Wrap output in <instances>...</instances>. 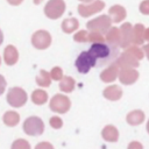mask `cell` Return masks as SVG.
Wrapping results in <instances>:
<instances>
[{
    "mask_svg": "<svg viewBox=\"0 0 149 149\" xmlns=\"http://www.w3.org/2000/svg\"><path fill=\"white\" fill-rule=\"evenodd\" d=\"M133 147H137V148H142V144H140V143H135V142H133V143H130L129 146H128V148L130 149V148H133Z\"/></svg>",
    "mask_w": 149,
    "mask_h": 149,
    "instance_id": "obj_36",
    "label": "cell"
},
{
    "mask_svg": "<svg viewBox=\"0 0 149 149\" xmlns=\"http://www.w3.org/2000/svg\"><path fill=\"white\" fill-rule=\"evenodd\" d=\"M27 93L21 87H12L7 93V101L12 107H22L27 102Z\"/></svg>",
    "mask_w": 149,
    "mask_h": 149,
    "instance_id": "obj_5",
    "label": "cell"
},
{
    "mask_svg": "<svg viewBox=\"0 0 149 149\" xmlns=\"http://www.w3.org/2000/svg\"><path fill=\"white\" fill-rule=\"evenodd\" d=\"M102 94L106 99L112 100V101H116L122 97V90L118 85H111L104 90Z\"/></svg>",
    "mask_w": 149,
    "mask_h": 149,
    "instance_id": "obj_16",
    "label": "cell"
},
{
    "mask_svg": "<svg viewBox=\"0 0 149 149\" xmlns=\"http://www.w3.org/2000/svg\"><path fill=\"white\" fill-rule=\"evenodd\" d=\"M23 130L29 136H38L44 130V123L38 116H29L23 122Z\"/></svg>",
    "mask_w": 149,
    "mask_h": 149,
    "instance_id": "obj_3",
    "label": "cell"
},
{
    "mask_svg": "<svg viewBox=\"0 0 149 149\" xmlns=\"http://www.w3.org/2000/svg\"><path fill=\"white\" fill-rule=\"evenodd\" d=\"M48 100V93L43 90H35L31 93V101L35 105H43Z\"/></svg>",
    "mask_w": 149,
    "mask_h": 149,
    "instance_id": "obj_25",
    "label": "cell"
},
{
    "mask_svg": "<svg viewBox=\"0 0 149 149\" xmlns=\"http://www.w3.org/2000/svg\"><path fill=\"white\" fill-rule=\"evenodd\" d=\"M79 1H83V2H91V1H93V0H79Z\"/></svg>",
    "mask_w": 149,
    "mask_h": 149,
    "instance_id": "obj_41",
    "label": "cell"
},
{
    "mask_svg": "<svg viewBox=\"0 0 149 149\" xmlns=\"http://www.w3.org/2000/svg\"><path fill=\"white\" fill-rule=\"evenodd\" d=\"M115 64L120 69H123V68H136V66H139V59L135 58L134 56H132L130 54L125 51L123 54H121L118 57V59L115 61Z\"/></svg>",
    "mask_w": 149,
    "mask_h": 149,
    "instance_id": "obj_12",
    "label": "cell"
},
{
    "mask_svg": "<svg viewBox=\"0 0 149 149\" xmlns=\"http://www.w3.org/2000/svg\"><path fill=\"white\" fill-rule=\"evenodd\" d=\"M12 148H13V149H29V148H30V144H29L26 140L19 139V140H16V141L12 144Z\"/></svg>",
    "mask_w": 149,
    "mask_h": 149,
    "instance_id": "obj_29",
    "label": "cell"
},
{
    "mask_svg": "<svg viewBox=\"0 0 149 149\" xmlns=\"http://www.w3.org/2000/svg\"><path fill=\"white\" fill-rule=\"evenodd\" d=\"M3 122L6 126H9V127H15L19 121H20V115L19 113L14 112V111H8L3 114V118H2Z\"/></svg>",
    "mask_w": 149,
    "mask_h": 149,
    "instance_id": "obj_23",
    "label": "cell"
},
{
    "mask_svg": "<svg viewBox=\"0 0 149 149\" xmlns=\"http://www.w3.org/2000/svg\"><path fill=\"white\" fill-rule=\"evenodd\" d=\"M79 27V22L77 19L74 17H69V19H65L63 22H62V30L66 34H71L73 33L74 30H77Z\"/></svg>",
    "mask_w": 149,
    "mask_h": 149,
    "instance_id": "obj_22",
    "label": "cell"
},
{
    "mask_svg": "<svg viewBox=\"0 0 149 149\" xmlns=\"http://www.w3.org/2000/svg\"><path fill=\"white\" fill-rule=\"evenodd\" d=\"M144 41V27L141 23H137L133 27V43L141 45Z\"/></svg>",
    "mask_w": 149,
    "mask_h": 149,
    "instance_id": "obj_19",
    "label": "cell"
},
{
    "mask_svg": "<svg viewBox=\"0 0 149 149\" xmlns=\"http://www.w3.org/2000/svg\"><path fill=\"white\" fill-rule=\"evenodd\" d=\"M144 40L146 41H149V28H147L144 30Z\"/></svg>",
    "mask_w": 149,
    "mask_h": 149,
    "instance_id": "obj_38",
    "label": "cell"
},
{
    "mask_svg": "<svg viewBox=\"0 0 149 149\" xmlns=\"http://www.w3.org/2000/svg\"><path fill=\"white\" fill-rule=\"evenodd\" d=\"M49 107L52 112H56V113H59V114H63V113H66L70 107H71V101L70 99L66 97V95H63V94H56L51 98L50 100V104H49Z\"/></svg>",
    "mask_w": 149,
    "mask_h": 149,
    "instance_id": "obj_6",
    "label": "cell"
},
{
    "mask_svg": "<svg viewBox=\"0 0 149 149\" xmlns=\"http://www.w3.org/2000/svg\"><path fill=\"white\" fill-rule=\"evenodd\" d=\"M3 59L7 65H14L19 61V52L14 45H7L3 51Z\"/></svg>",
    "mask_w": 149,
    "mask_h": 149,
    "instance_id": "obj_14",
    "label": "cell"
},
{
    "mask_svg": "<svg viewBox=\"0 0 149 149\" xmlns=\"http://www.w3.org/2000/svg\"><path fill=\"white\" fill-rule=\"evenodd\" d=\"M139 78V72L134 68H123L119 72V79L125 85L134 84Z\"/></svg>",
    "mask_w": 149,
    "mask_h": 149,
    "instance_id": "obj_10",
    "label": "cell"
},
{
    "mask_svg": "<svg viewBox=\"0 0 149 149\" xmlns=\"http://www.w3.org/2000/svg\"><path fill=\"white\" fill-rule=\"evenodd\" d=\"M2 42H3V34H2V31H1V29H0V45H1Z\"/></svg>",
    "mask_w": 149,
    "mask_h": 149,
    "instance_id": "obj_39",
    "label": "cell"
},
{
    "mask_svg": "<svg viewBox=\"0 0 149 149\" xmlns=\"http://www.w3.org/2000/svg\"><path fill=\"white\" fill-rule=\"evenodd\" d=\"M40 148H52V146L50 143H41V144H37L36 146V149H40Z\"/></svg>",
    "mask_w": 149,
    "mask_h": 149,
    "instance_id": "obj_34",
    "label": "cell"
},
{
    "mask_svg": "<svg viewBox=\"0 0 149 149\" xmlns=\"http://www.w3.org/2000/svg\"><path fill=\"white\" fill-rule=\"evenodd\" d=\"M112 19L111 16L108 15H101V16H98L91 21L87 22L86 27L90 31H98V33H101L102 35L106 34L111 27H112Z\"/></svg>",
    "mask_w": 149,
    "mask_h": 149,
    "instance_id": "obj_2",
    "label": "cell"
},
{
    "mask_svg": "<svg viewBox=\"0 0 149 149\" xmlns=\"http://www.w3.org/2000/svg\"><path fill=\"white\" fill-rule=\"evenodd\" d=\"M121 31V42L120 47L121 48H127L133 43V26L129 22H126L121 26L120 28Z\"/></svg>",
    "mask_w": 149,
    "mask_h": 149,
    "instance_id": "obj_11",
    "label": "cell"
},
{
    "mask_svg": "<svg viewBox=\"0 0 149 149\" xmlns=\"http://www.w3.org/2000/svg\"><path fill=\"white\" fill-rule=\"evenodd\" d=\"M105 37L102 36L101 33H98V31H91L88 34V41L92 42V43H98V42H105Z\"/></svg>",
    "mask_w": 149,
    "mask_h": 149,
    "instance_id": "obj_27",
    "label": "cell"
},
{
    "mask_svg": "<svg viewBox=\"0 0 149 149\" xmlns=\"http://www.w3.org/2000/svg\"><path fill=\"white\" fill-rule=\"evenodd\" d=\"M119 45L111 44V43H105V42H98V43H92L88 52L92 55L95 62V68H102V66H108L118 59L120 56V50Z\"/></svg>",
    "mask_w": 149,
    "mask_h": 149,
    "instance_id": "obj_1",
    "label": "cell"
},
{
    "mask_svg": "<svg viewBox=\"0 0 149 149\" xmlns=\"http://www.w3.org/2000/svg\"><path fill=\"white\" fill-rule=\"evenodd\" d=\"M5 88H6V79L3 78V76L0 74V95L5 92Z\"/></svg>",
    "mask_w": 149,
    "mask_h": 149,
    "instance_id": "obj_33",
    "label": "cell"
},
{
    "mask_svg": "<svg viewBox=\"0 0 149 149\" xmlns=\"http://www.w3.org/2000/svg\"><path fill=\"white\" fill-rule=\"evenodd\" d=\"M74 86H76V81L70 76H65L59 80V90L62 92L70 93V92H72L74 90Z\"/></svg>",
    "mask_w": 149,
    "mask_h": 149,
    "instance_id": "obj_20",
    "label": "cell"
},
{
    "mask_svg": "<svg viewBox=\"0 0 149 149\" xmlns=\"http://www.w3.org/2000/svg\"><path fill=\"white\" fill-rule=\"evenodd\" d=\"M31 44L38 49V50H44L50 47L51 44V35L47 30H37L31 36Z\"/></svg>",
    "mask_w": 149,
    "mask_h": 149,
    "instance_id": "obj_8",
    "label": "cell"
},
{
    "mask_svg": "<svg viewBox=\"0 0 149 149\" xmlns=\"http://www.w3.org/2000/svg\"><path fill=\"white\" fill-rule=\"evenodd\" d=\"M0 64H1V57H0Z\"/></svg>",
    "mask_w": 149,
    "mask_h": 149,
    "instance_id": "obj_43",
    "label": "cell"
},
{
    "mask_svg": "<svg viewBox=\"0 0 149 149\" xmlns=\"http://www.w3.org/2000/svg\"><path fill=\"white\" fill-rule=\"evenodd\" d=\"M51 74L50 72H47L45 70H41L40 73L36 76V83L41 87H48L51 84Z\"/></svg>",
    "mask_w": 149,
    "mask_h": 149,
    "instance_id": "obj_24",
    "label": "cell"
},
{
    "mask_svg": "<svg viewBox=\"0 0 149 149\" xmlns=\"http://www.w3.org/2000/svg\"><path fill=\"white\" fill-rule=\"evenodd\" d=\"M42 1H43V0H34V3H35V5H40Z\"/></svg>",
    "mask_w": 149,
    "mask_h": 149,
    "instance_id": "obj_40",
    "label": "cell"
},
{
    "mask_svg": "<svg viewBox=\"0 0 149 149\" xmlns=\"http://www.w3.org/2000/svg\"><path fill=\"white\" fill-rule=\"evenodd\" d=\"M143 49H144V52H146V56H147V58L149 59V43H148L147 45H144V47H143Z\"/></svg>",
    "mask_w": 149,
    "mask_h": 149,
    "instance_id": "obj_37",
    "label": "cell"
},
{
    "mask_svg": "<svg viewBox=\"0 0 149 149\" xmlns=\"http://www.w3.org/2000/svg\"><path fill=\"white\" fill-rule=\"evenodd\" d=\"M147 130H148V133H149V121H148V123H147Z\"/></svg>",
    "mask_w": 149,
    "mask_h": 149,
    "instance_id": "obj_42",
    "label": "cell"
},
{
    "mask_svg": "<svg viewBox=\"0 0 149 149\" xmlns=\"http://www.w3.org/2000/svg\"><path fill=\"white\" fill-rule=\"evenodd\" d=\"M65 12L64 0H49L44 7V14L51 20L59 19Z\"/></svg>",
    "mask_w": 149,
    "mask_h": 149,
    "instance_id": "obj_4",
    "label": "cell"
},
{
    "mask_svg": "<svg viewBox=\"0 0 149 149\" xmlns=\"http://www.w3.org/2000/svg\"><path fill=\"white\" fill-rule=\"evenodd\" d=\"M101 136H102L104 140H106L108 142H116L118 139H119V132L114 126L108 125L102 129Z\"/></svg>",
    "mask_w": 149,
    "mask_h": 149,
    "instance_id": "obj_17",
    "label": "cell"
},
{
    "mask_svg": "<svg viewBox=\"0 0 149 149\" xmlns=\"http://www.w3.org/2000/svg\"><path fill=\"white\" fill-rule=\"evenodd\" d=\"M104 8H105V2L101 0H95V1L91 2L90 5L80 3L78 6V13L83 17H88L98 12H101Z\"/></svg>",
    "mask_w": 149,
    "mask_h": 149,
    "instance_id": "obj_9",
    "label": "cell"
},
{
    "mask_svg": "<svg viewBox=\"0 0 149 149\" xmlns=\"http://www.w3.org/2000/svg\"><path fill=\"white\" fill-rule=\"evenodd\" d=\"M7 1H8V3L12 5V6H17V5H20L23 0H7Z\"/></svg>",
    "mask_w": 149,
    "mask_h": 149,
    "instance_id": "obj_35",
    "label": "cell"
},
{
    "mask_svg": "<svg viewBox=\"0 0 149 149\" xmlns=\"http://www.w3.org/2000/svg\"><path fill=\"white\" fill-rule=\"evenodd\" d=\"M144 120V113L140 109H136V111H132L130 113H128L127 115V122L132 126H137V125H141Z\"/></svg>",
    "mask_w": 149,
    "mask_h": 149,
    "instance_id": "obj_21",
    "label": "cell"
},
{
    "mask_svg": "<svg viewBox=\"0 0 149 149\" xmlns=\"http://www.w3.org/2000/svg\"><path fill=\"white\" fill-rule=\"evenodd\" d=\"M50 74H51V78L54 80H61L64 76H63V71L61 68L56 66V68H52V70L50 71Z\"/></svg>",
    "mask_w": 149,
    "mask_h": 149,
    "instance_id": "obj_30",
    "label": "cell"
},
{
    "mask_svg": "<svg viewBox=\"0 0 149 149\" xmlns=\"http://www.w3.org/2000/svg\"><path fill=\"white\" fill-rule=\"evenodd\" d=\"M108 13H109V16H111V19H112V21H113L114 23L121 22L123 19H126V15H127L126 9H125L122 6H120V5H114V6H112V7L109 8Z\"/></svg>",
    "mask_w": 149,
    "mask_h": 149,
    "instance_id": "obj_15",
    "label": "cell"
},
{
    "mask_svg": "<svg viewBox=\"0 0 149 149\" xmlns=\"http://www.w3.org/2000/svg\"><path fill=\"white\" fill-rule=\"evenodd\" d=\"M105 38H106V42L120 47V42H121V31H120V29L116 28V27H111V29L106 33Z\"/></svg>",
    "mask_w": 149,
    "mask_h": 149,
    "instance_id": "obj_18",
    "label": "cell"
},
{
    "mask_svg": "<svg viewBox=\"0 0 149 149\" xmlns=\"http://www.w3.org/2000/svg\"><path fill=\"white\" fill-rule=\"evenodd\" d=\"M74 65H76L78 72L87 73L91 70V68L95 66V62H94V58L92 57V55L88 51H83L77 57V59L74 62Z\"/></svg>",
    "mask_w": 149,
    "mask_h": 149,
    "instance_id": "obj_7",
    "label": "cell"
},
{
    "mask_svg": "<svg viewBox=\"0 0 149 149\" xmlns=\"http://www.w3.org/2000/svg\"><path fill=\"white\" fill-rule=\"evenodd\" d=\"M140 12L144 15H149V0H144L140 3Z\"/></svg>",
    "mask_w": 149,
    "mask_h": 149,
    "instance_id": "obj_32",
    "label": "cell"
},
{
    "mask_svg": "<svg viewBox=\"0 0 149 149\" xmlns=\"http://www.w3.org/2000/svg\"><path fill=\"white\" fill-rule=\"evenodd\" d=\"M73 40H74L76 42H79V43L87 42V41H88V33H87L86 30H79L78 33L74 34Z\"/></svg>",
    "mask_w": 149,
    "mask_h": 149,
    "instance_id": "obj_28",
    "label": "cell"
},
{
    "mask_svg": "<svg viewBox=\"0 0 149 149\" xmlns=\"http://www.w3.org/2000/svg\"><path fill=\"white\" fill-rule=\"evenodd\" d=\"M119 66L115 63H113L100 73V79L105 83H112L116 79V77H119Z\"/></svg>",
    "mask_w": 149,
    "mask_h": 149,
    "instance_id": "obj_13",
    "label": "cell"
},
{
    "mask_svg": "<svg viewBox=\"0 0 149 149\" xmlns=\"http://www.w3.org/2000/svg\"><path fill=\"white\" fill-rule=\"evenodd\" d=\"M49 123H50V126H51L54 129H59V128L63 126V121H62V119L58 118V116H52V118H50Z\"/></svg>",
    "mask_w": 149,
    "mask_h": 149,
    "instance_id": "obj_31",
    "label": "cell"
},
{
    "mask_svg": "<svg viewBox=\"0 0 149 149\" xmlns=\"http://www.w3.org/2000/svg\"><path fill=\"white\" fill-rule=\"evenodd\" d=\"M126 52H128V54H130L132 56H134L135 58H137L139 61L140 59H142L143 58V51L135 44V45H129V47H127L126 48Z\"/></svg>",
    "mask_w": 149,
    "mask_h": 149,
    "instance_id": "obj_26",
    "label": "cell"
}]
</instances>
